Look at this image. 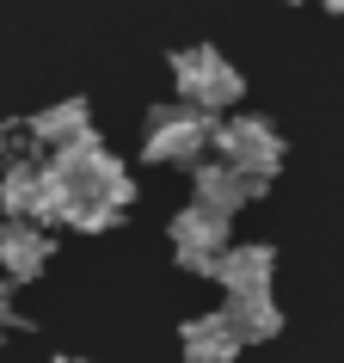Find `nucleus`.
Returning <instances> with one entry per match:
<instances>
[{
  "instance_id": "4468645a",
  "label": "nucleus",
  "mask_w": 344,
  "mask_h": 363,
  "mask_svg": "<svg viewBox=\"0 0 344 363\" xmlns=\"http://www.w3.org/2000/svg\"><path fill=\"white\" fill-rule=\"evenodd\" d=\"M56 363H93V357H56Z\"/></svg>"
},
{
  "instance_id": "ddd939ff",
  "label": "nucleus",
  "mask_w": 344,
  "mask_h": 363,
  "mask_svg": "<svg viewBox=\"0 0 344 363\" xmlns=\"http://www.w3.org/2000/svg\"><path fill=\"white\" fill-rule=\"evenodd\" d=\"M320 6H326V13H344V0H320Z\"/></svg>"
},
{
  "instance_id": "9b49d317",
  "label": "nucleus",
  "mask_w": 344,
  "mask_h": 363,
  "mask_svg": "<svg viewBox=\"0 0 344 363\" xmlns=\"http://www.w3.org/2000/svg\"><path fill=\"white\" fill-rule=\"evenodd\" d=\"M228 320L240 326V339H246V345H265V339L283 333V308H277V296H234Z\"/></svg>"
},
{
  "instance_id": "6e6552de",
  "label": "nucleus",
  "mask_w": 344,
  "mask_h": 363,
  "mask_svg": "<svg viewBox=\"0 0 344 363\" xmlns=\"http://www.w3.org/2000/svg\"><path fill=\"white\" fill-rule=\"evenodd\" d=\"M50 259H56L50 228H38V222H0V271H6V284H31V277H43Z\"/></svg>"
},
{
  "instance_id": "f03ea898",
  "label": "nucleus",
  "mask_w": 344,
  "mask_h": 363,
  "mask_svg": "<svg viewBox=\"0 0 344 363\" xmlns=\"http://www.w3.org/2000/svg\"><path fill=\"white\" fill-rule=\"evenodd\" d=\"M215 123L210 111H197V105H154L142 117V160L148 167H203V148H215Z\"/></svg>"
},
{
  "instance_id": "20e7f679",
  "label": "nucleus",
  "mask_w": 344,
  "mask_h": 363,
  "mask_svg": "<svg viewBox=\"0 0 344 363\" xmlns=\"http://www.w3.org/2000/svg\"><path fill=\"white\" fill-rule=\"evenodd\" d=\"M166 240H172V259L191 271V277H215L222 259H228V247H234V222L203 210V203H185V210L172 216Z\"/></svg>"
},
{
  "instance_id": "f257e3e1",
  "label": "nucleus",
  "mask_w": 344,
  "mask_h": 363,
  "mask_svg": "<svg viewBox=\"0 0 344 363\" xmlns=\"http://www.w3.org/2000/svg\"><path fill=\"white\" fill-rule=\"evenodd\" d=\"M50 172L62 179V191H68V216H62V228H80V234H105L123 222V210L135 203V179L130 167L117 160L98 135L74 142V148L50 154Z\"/></svg>"
},
{
  "instance_id": "1a4fd4ad",
  "label": "nucleus",
  "mask_w": 344,
  "mask_h": 363,
  "mask_svg": "<svg viewBox=\"0 0 344 363\" xmlns=\"http://www.w3.org/2000/svg\"><path fill=\"white\" fill-rule=\"evenodd\" d=\"M265 191L258 179H246L240 167H228V160H203V167L191 172V203H203V210H215V216H228L234 222V210L240 203H252V197Z\"/></svg>"
},
{
  "instance_id": "39448f33",
  "label": "nucleus",
  "mask_w": 344,
  "mask_h": 363,
  "mask_svg": "<svg viewBox=\"0 0 344 363\" xmlns=\"http://www.w3.org/2000/svg\"><path fill=\"white\" fill-rule=\"evenodd\" d=\"M215 154H222L228 167H240L246 179L270 185V179L283 172L289 142L277 135V123H270V117H228V123L215 130Z\"/></svg>"
},
{
  "instance_id": "0eeeda50",
  "label": "nucleus",
  "mask_w": 344,
  "mask_h": 363,
  "mask_svg": "<svg viewBox=\"0 0 344 363\" xmlns=\"http://www.w3.org/2000/svg\"><path fill=\"white\" fill-rule=\"evenodd\" d=\"M178 345H185V363H240V351H246L240 326L228 320V308L191 314V320L178 326Z\"/></svg>"
},
{
  "instance_id": "9d476101",
  "label": "nucleus",
  "mask_w": 344,
  "mask_h": 363,
  "mask_svg": "<svg viewBox=\"0 0 344 363\" xmlns=\"http://www.w3.org/2000/svg\"><path fill=\"white\" fill-rule=\"evenodd\" d=\"M25 135H31L43 148V160H50V154H62V148H74V142L93 135V105H86V99H62V105H50V111L31 117Z\"/></svg>"
},
{
  "instance_id": "f8f14e48",
  "label": "nucleus",
  "mask_w": 344,
  "mask_h": 363,
  "mask_svg": "<svg viewBox=\"0 0 344 363\" xmlns=\"http://www.w3.org/2000/svg\"><path fill=\"white\" fill-rule=\"evenodd\" d=\"M19 320V308H13V284H6V277H0V333H6V326Z\"/></svg>"
},
{
  "instance_id": "7ed1b4c3",
  "label": "nucleus",
  "mask_w": 344,
  "mask_h": 363,
  "mask_svg": "<svg viewBox=\"0 0 344 363\" xmlns=\"http://www.w3.org/2000/svg\"><path fill=\"white\" fill-rule=\"evenodd\" d=\"M172 93H178V105H197V111L215 117V111H228V105H240L246 80H240V68L215 43H191V50L172 56Z\"/></svg>"
},
{
  "instance_id": "423d86ee",
  "label": "nucleus",
  "mask_w": 344,
  "mask_h": 363,
  "mask_svg": "<svg viewBox=\"0 0 344 363\" xmlns=\"http://www.w3.org/2000/svg\"><path fill=\"white\" fill-rule=\"evenodd\" d=\"M215 284L234 296H270V284H277V247L270 240H234L228 259H222V271H215Z\"/></svg>"
},
{
  "instance_id": "2eb2a0df",
  "label": "nucleus",
  "mask_w": 344,
  "mask_h": 363,
  "mask_svg": "<svg viewBox=\"0 0 344 363\" xmlns=\"http://www.w3.org/2000/svg\"><path fill=\"white\" fill-rule=\"evenodd\" d=\"M289 6H302V0H289Z\"/></svg>"
}]
</instances>
